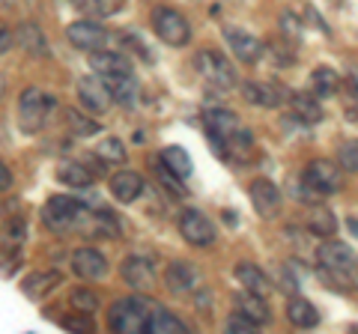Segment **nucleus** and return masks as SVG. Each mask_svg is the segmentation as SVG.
Instances as JSON below:
<instances>
[{
  "mask_svg": "<svg viewBox=\"0 0 358 334\" xmlns=\"http://www.w3.org/2000/svg\"><path fill=\"white\" fill-rule=\"evenodd\" d=\"M54 108V99L48 93L36 90V87H27L18 99V119L24 131H39L45 122H48V114Z\"/></svg>",
  "mask_w": 358,
  "mask_h": 334,
  "instance_id": "nucleus-4",
  "label": "nucleus"
},
{
  "mask_svg": "<svg viewBox=\"0 0 358 334\" xmlns=\"http://www.w3.org/2000/svg\"><path fill=\"white\" fill-rule=\"evenodd\" d=\"M57 180L63 185H69V188H90L93 185V173H90L84 164H78V161H63L57 167Z\"/></svg>",
  "mask_w": 358,
  "mask_h": 334,
  "instance_id": "nucleus-30",
  "label": "nucleus"
},
{
  "mask_svg": "<svg viewBox=\"0 0 358 334\" xmlns=\"http://www.w3.org/2000/svg\"><path fill=\"white\" fill-rule=\"evenodd\" d=\"M66 122H69V129L75 131V135H96V131H99L96 122L81 117L78 110H66Z\"/></svg>",
  "mask_w": 358,
  "mask_h": 334,
  "instance_id": "nucleus-37",
  "label": "nucleus"
},
{
  "mask_svg": "<svg viewBox=\"0 0 358 334\" xmlns=\"http://www.w3.org/2000/svg\"><path fill=\"white\" fill-rule=\"evenodd\" d=\"M90 69H96V75H114V72H131V63L117 51L96 48L90 51Z\"/></svg>",
  "mask_w": 358,
  "mask_h": 334,
  "instance_id": "nucleus-19",
  "label": "nucleus"
},
{
  "mask_svg": "<svg viewBox=\"0 0 358 334\" xmlns=\"http://www.w3.org/2000/svg\"><path fill=\"white\" fill-rule=\"evenodd\" d=\"M305 180L317 188L320 194H331V191H338V188L343 185V167L341 164H334V161H310L308 164V170H305Z\"/></svg>",
  "mask_w": 358,
  "mask_h": 334,
  "instance_id": "nucleus-7",
  "label": "nucleus"
},
{
  "mask_svg": "<svg viewBox=\"0 0 358 334\" xmlns=\"http://www.w3.org/2000/svg\"><path fill=\"white\" fill-rule=\"evenodd\" d=\"M13 188V173H9V167L0 161V191H9Z\"/></svg>",
  "mask_w": 358,
  "mask_h": 334,
  "instance_id": "nucleus-41",
  "label": "nucleus"
},
{
  "mask_svg": "<svg viewBox=\"0 0 358 334\" xmlns=\"http://www.w3.org/2000/svg\"><path fill=\"white\" fill-rule=\"evenodd\" d=\"M63 284V275L60 272H33L24 277V284H21V289H24L27 298H45L48 293H54Z\"/></svg>",
  "mask_w": 358,
  "mask_h": 334,
  "instance_id": "nucleus-20",
  "label": "nucleus"
},
{
  "mask_svg": "<svg viewBox=\"0 0 358 334\" xmlns=\"http://www.w3.org/2000/svg\"><path fill=\"white\" fill-rule=\"evenodd\" d=\"M60 326L63 328H69V331H93V322H90V317H63L60 319Z\"/></svg>",
  "mask_w": 358,
  "mask_h": 334,
  "instance_id": "nucleus-38",
  "label": "nucleus"
},
{
  "mask_svg": "<svg viewBox=\"0 0 358 334\" xmlns=\"http://www.w3.org/2000/svg\"><path fill=\"white\" fill-rule=\"evenodd\" d=\"M197 66H200V75L206 78L209 84L221 87V90H230L233 84H236V72H233V66L221 57L215 51H203L197 57Z\"/></svg>",
  "mask_w": 358,
  "mask_h": 334,
  "instance_id": "nucleus-8",
  "label": "nucleus"
},
{
  "mask_svg": "<svg viewBox=\"0 0 358 334\" xmlns=\"http://www.w3.org/2000/svg\"><path fill=\"white\" fill-rule=\"evenodd\" d=\"M147 319H150V307L141 298H120L114 307L108 310V326L120 331V334H141L147 331Z\"/></svg>",
  "mask_w": 358,
  "mask_h": 334,
  "instance_id": "nucleus-1",
  "label": "nucleus"
},
{
  "mask_svg": "<svg viewBox=\"0 0 358 334\" xmlns=\"http://www.w3.org/2000/svg\"><path fill=\"white\" fill-rule=\"evenodd\" d=\"M346 277H350V284H355V286H358V260H355V266H352V269L346 272Z\"/></svg>",
  "mask_w": 358,
  "mask_h": 334,
  "instance_id": "nucleus-43",
  "label": "nucleus"
},
{
  "mask_svg": "<svg viewBox=\"0 0 358 334\" xmlns=\"http://www.w3.org/2000/svg\"><path fill=\"white\" fill-rule=\"evenodd\" d=\"M236 281L248 289V293H257V296L272 293V281H268L260 266H254V263H239L236 266Z\"/></svg>",
  "mask_w": 358,
  "mask_h": 334,
  "instance_id": "nucleus-22",
  "label": "nucleus"
},
{
  "mask_svg": "<svg viewBox=\"0 0 358 334\" xmlns=\"http://www.w3.org/2000/svg\"><path fill=\"white\" fill-rule=\"evenodd\" d=\"M13 42H15V33L9 30V27H0V54H6Z\"/></svg>",
  "mask_w": 358,
  "mask_h": 334,
  "instance_id": "nucleus-40",
  "label": "nucleus"
},
{
  "mask_svg": "<svg viewBox=\"0 0 358 334\" xmlns=\"http://www.w3.org/2000/svg\"><path fill=\"white\" fill-rule=\"evenodd\" d=\"M221 147H224V155H227L230 161L242 164V161H248V155H251V150H254V138H251V131L236 129L227 140L221 143Z\"/></svg>",
  "mask_w": 358,
  "mask_h": 334,
  "instance_id": "nucleus-25",
  "label": "nucleus"
},
{
  "mask_svg": "<svg viewBox=\"0 0 358 334\" xmlns=\"http://www.w3.org/2000/svg\"><path fill=\"white\" fill-rule=\"evenodd\" d=\"M84 203L75 197H51L48 203L42 206V221L45 227L54 230V233H63V230H72L75 224H81L84 221Z\"/></svg>",
  "mask_w": 358,
  "mask_h": 334,
  "instance_id": "nucleus-2",
  "label": "nucleus"
},
{
  "mask_svg": "<svg viewBox=\"0 0 358 334\" xmlns=\"http://www.w3.org/2000/svg\"><path fill=\"white\" fill-rule=\"evenodd\" d=\"M96 155L108 164H126V147H122V140H117V138H108V140L99 143Z\"/></svg>",
  "mask_w": 358,
  "mask_h": 334,
  "instance_id": "nucleus-33",
  "label": "nucleus"
},
{
  "mask_svg": "<svg viewBox=\"0 0 358 334\" xmlns=\"http://www.w3.org/2000/svg\"><path fill=\"white\" fill-rule=\"evenodd\" d=\"M102 81L108 87V93L114 102L120 105H131L138 99V84H134L131 72H114V75H102Z\"/></svg>",
  "mask_w": 358,
  "mask_h": 334,
  "instance_id": "nucleus-18",
  "label": "nucleus"
},
{
  "mask_svg": "<svg viewBox=\"0 0 358 334\" xmlns=\"http://www.w3.org/2000/svg\"><path fill=\"white\" fill-rule=\"evenodd\" d=\"M287 317H289V322L293 326H299V328H313L320 322V310L313 307L308 298H293L289 302V307H287Z\"/></svg>",
  "mask_w": 358,
  "mask_h": 334,
  "instance_id": "nucleus-29",
  "label": "nucleus"
},
{
  "mask_svg": "<svg viewBox=\"0 0 358 334\" xmlns=\"http://www.w3.org/2000/svg\"><path fill=\"white\" fill-rule=\"evenodd\" d=\"M245 99L260 108H278L284 102V93L275 84H245Z\"/></svg>",
  "mask_w": 358,
  "mask_h": 334,
  "instance_id": "nucleus-26",
  "label": "nucleus"
},
{
  "mask_svg": "<svg viewBox=\"0 0 358 334\" xmlns=\"http://www.w3.org/2000/svg\"><path fill=\"white\" fill-rule=\"evenodd\" d=\"M152 30L164 45H173V48H182V45H188V39H192V27H188L185 15L171 6L152 9Z\"/></svg>",
  "mask_w": 358,
  "mask_h": 334,
  "instance_id": "nucleus-3",
  "label": "nucleus"
},
{
  "mask_svg": "<svg viewBox=\"0 0 358 334\" xmlns=\"http://www.w3.org/2000/svg\"><path fill=\"white\" fill-rule=\"evenodd\" d=\"M122 281L138 293H147L155 286V266L147 257H126L122 260Z\"/></svg>",
  "mask_w": 358,
  "mask_h": 334,
  "instance_id": "nucleus-11",
  "label": "nucleus"
},
{
  "mask_svg": "<svg viewBox=\"0 0 358 334\" xmlns=\"http://www.w3.org/2000/svg\"><path fill=\"white\" fill-rule=\"evenodd\" d=\"M289 102H293V114H296L301 122H310V126H313V122H320L322 117H326L313 93H296L293 99H289Z\"/></svg>",
  "mask_w": 358,
  "mask_h": 334,
  "instance_id": "nucleus-31",
  "label": "nucleus"
},
{
  "mask_svg": "<svg viewBox=\"0 0 358 334\" xmlns=\"http://www.w3.org/2000/svg\"><path fill=\"white\" fill-rule=\"evenodd\" d=\"M84 13H93V15H114L126 6V0H75Z\"/></svg>",
  "mask_w": 358,
  "mask_h": 334,
  "instance_id": "nucleus-34",
  "label": "nucleus"
},
{
  "mask_svg": "<svg viewBox=\"0 0 358 334\" xmlns=\"http://www.w3.org/2000/svg\"><path fill=\"white\" fill-rule=\"evenodd\" d=\"M251 203L257 212H260V218H272V215H278V209H281V191H278L275 182L257 180V182H251Z\"/></svg>",
  "mask_w": 358,
  "mask_h": 334,
  "instance_id": "nucleus-13",
  "label": "nucleus"
},
{
  "mask_svg": "<svg viewBox=\"0 0 358 334\" xmlns=\"http://www.w3.org/2000/svg\"><path fill=\"white\" fill-rule=\"evenodd\" d=\"M164 284H167V289H171L173 296H188V293H194V289L200 286V272H197V266L185 263V260H176V263L167 266Z\"/></svg>",
  "mask_w": 358,
  "mask_h": 334,
  "instance_id": "nucleus-10",
  "label": "nucleus"
},
{
  "mask_svg": "<svg viewBox=\"0 0 358 334\" xmlns=\"http://www.w3.org/2000/svg\"><path fill=\"white\" fill-rule=\"evenodd\" d=\"M308 227H310L313 236H334V230H338V221H334V215L329 212V209H317V212H310Z\"/></svg>",
  "mask_w": 358,
  "mask_h": 334,
  "instance_id": "nucleus-32",
  "label": "nucleus"
},
{
  "mask_svg": "<svg viewBox=\"0 0 358 334\" xmlns=\"http://www.w3.org/2000/svg\"><path fill=\"white\" fill-rule=\"evenodd\" d=\"M69 302H72V307L78 310V314H93V310L99 307V296L93 293V289H84V286H78V289H72Z\"/></svg>",
  "mask_w": 358,
  "mask_h": 334,
  "instance_id": "nucleus-35",
  "label": "nucleus"
},
{
  "mask_svg": "<svg viewBox=\"0 0 358 334\" xmlns=\"http://www.w3.org/2000/svg\"><path fill=\"white\" fill-rule=\"evenodd\" d=\"M203 122H206V131H209V138L215 140V147H221L224 140H227L233 131L239 129V119H236V114L233 110H221V108H215V110H206L203 114Z\"/></svg>",
  "mask_w": 358,
  "mask_h": 334,
  "instance_id": "nucleus-16",
  "label": "nucleus"
},
{
  "mask_svg": "<svg viewBox=\"0 0 358 334\" xmlns=\"http://www.w3.org/2000/svg\"><path fill=\"white\" fill-rule=\"evenodd\" d=\"M224 39H227L230 51L236 54V57H239L242 63H254V60H260L263 45L251 36V33H242V30H224Z\"/></svg>",
  "mask_w": 358,
  "mask_h": 334,
  "instance_id": "nucleus-17",
  "label": "nucleus"
},
{
  "mask_svg": "<svg viewBox=\"0 0 358 334\" xmlns=\"http://www.w3.org/2000/svg\"><path fill=\"white\" fill-rule=\"evenodd\" d=\"M78 99H81V105L87 110H93V114H105V110L114 105V99H110L108 87L102 81V75H87L78 81Z\"/></svg>",
  "mask_w": 358,
  "mask_h": 334,
  "instance_id": "nucleus-6",
  "label": "nucleus"
},
{
  "mask_svg": "<svg viewBox=\"0 0 358 334\" xmlns=\"http://www.w3.org/2000/svg\"><path fill=\"white\" fill-rule=\"evenodd\" d=\"M143 176L134 173V170H120L110 176V194H114V200H120V203H134L141 194H143Z\"/></svg>",
  "mask_w": 358,
  "mask_h": 334,
  "instance_id": "nucleus-14",
  "label": "nucleus"
},
{
  "mask_svg": "<svg viewBox=\"0 0 358 334\" xmlns=\"http://www.w3.org/2000/svg\"><path fill=\"white\" fill-rule=\"evenodd\" d=\"M350 230H355V233H358V221H350Z\"/></svg>",
  "mask_w": 358,
  "mask_h": 334,
  "instance_id": "nucleus-44",
  "label": "nucleus"
},
{
  "mask_svg": "<svg viewBox=\"0 0 358 334\" xmlns=\"http://www.w3.org/2000/svg\"><path fill=\"white\" fill-rule=\"evenodd\" d=\"M338 164L343 167V170H352L358 173V138L355 140H346L341 152H338Z\"/></svg>",
  "mask_w": 358,
  "mask_h": 334,
  "instance_id": "nucleus-36",
  "label": "nucleus"
},
{
  "mask_svg": "<svg viewBox=\"0 0 358 334\" xmlns=\"http://www.w3.org/2000/svg\"><path fill=\"white\" fill-rule=\"evenodd\" d=\"M179 233L185 236L188 245H194V248H206V245L215 242V227H212V221L197 212V209H185L182 215H179Z\"/></svg>",
  "mask_w": 358,
  "mask_h": 334,
  "instance_id": "nucleus-5",
  "label": "nucleus"
},
{
  "mask_svg": "<svg viewBox=\"0 0 358 334\" xmlns=\"http://www.w3.org/2000/svg\"><path fill=\"white\" fill-rule=\"evenodd\" d=\"M350 90H352V96H358V69L350 72Z\"/></svg>",
  "mask_w": 358,
  "mask_h": 334,
  "instance_id": "nucleus-42",
  "label": "nucleus"
},
{
  "mask_svg": "<svg viewBox=\"0 0 358 334\" xmlns=\"http://www.w3.org/2000/svg\"><path fill=\"white\" fill-rule=\"evenodd\" d=\"M72 269L84 281H96V277H102L108 272V260L96 248H81L72 254Z\"/></svg>",
  "mask_w": 358,
  "mask_h": 334,
  "instance_id": "nucleus-15",
  "label": "nucleus"
},
{
  "mask_svg": "<svg viewBox=\"0 0 358 334\" xmlns=\"http://www.w3.org/2000/svg\"><path fill=\"white\" fill-rule=\"evenodd\" d=\"M341 90V78L338 72L331 69V66H320V69H313L310 75V93L317 99H329Z\"/></svg>",
  "mask_w": 358,
  "mask_h": 334,
  "instance_id": "nucleus-24",
  "label": "nucleus"
},
{
  "mask_svg": "<svg viewBox=\"0 0 358 334\" xmlns=\"http://www.w3.org/2000/svg\"><path fill=\"white\" fill-rule=\"evenodd\" d=\"M66 36H69V42L75 48H81V51H96V48H105V42H108V30L102 24H96V21H72L69 30H66Z\"/></svg>",
  "mask_w": 358,
  "mask_h": 334,
  "instance_id": "nucleus-9",
  "label": "nucleus"
},
{
  "mask_svg": "<svg viewBox=\"0 0 358 334\" xmlns=\"http://www.w3.org/2000/svg\"><path fill=\"white\" fill-rule=\"evenodd\" d=\"M236 305H239V314L245 317V319H251L254 326H266L268 319H272V310H268V305H266V296H257V293H245L236 298Z\"/></svg>",
  "mask_w": 358,
  "mask_h": 334,
  "instance_id": "nucleus-21",
  "label": "nucleus"
},
{
  "mask_svg": "<svg viewBox=\"0 0 358 334\" xmlns=\"http://www.w3.org/2000/svg\"><path fill=\"white\" fill-rule=\"evenodd\" d=\"M147 331H159V334H182L185 331V322L173 317L171 310H164L155 305V310H150V319H147Z\"/></svg>",
  "mask_w": 358,
  "mask_h": 334,
  "instance_id": "nucleus-27",
  "label": "nucleus"
},
{
  "mask_svg": "<svg viewBox=\"0 0 358 334\" xmlns=\"http://www.w3.org/2000/svg\"><path fill=\"white\" fill-rule=\"evenodd\" d=\"M162 167L167 176H173V180H185V176H192V155H188L182 147H167L162 152Z\"/></svg>",
  "mask_w": 358,
  "mask_h": 334,
  "instance_id": "nucleus-23",
  "label": "nucleus"
},
{
  "mask_svg": "<svg viewBox=\"0 0 358 334\" xmlns=\"http://www.w3.org/2000/svg\"><path fill=\"white\" fill-rule=\"evenodd\" d=\"M15 42L18 45H24L27 54H48V45H45V36H42V30L33 24V21H24V24H18L15 27Z\"/></svg>",
  "mask_w": 358,
  "mask_h": 334,
  "instance_id": "nucleus-28",
  "label": "nucleus"
},
{
  "mask_svg": "<svg viewBox=\"0 0 358 334\" xmlns=\"http://www.w3.org/2000/svg\"><path fill=\"white\" fill-rule=\"evenodd\" d=\"M257 326L251 319H245L242 314H236V317H230L227 319V331H233V334H245V331H254Z\"/></svg>",
  "mask_w": 358,
  "mask_h": 334,
  "instance_id": "nucleus-39",
  "label": "nucleus"
},
{
  "mask_svg": "<svg viewBox=\"0 0 358 334\" xmlns=\"http://www.w3.org/2000/svg\"><path fill=\"white\" fill-rule=\"evenodd\" d=\"M317 257H320L322 269L341 272V275H346L355 266V254H352L350 245H343V242H322L320 251H317Z\"/></svg>",
  "mask_w": 358,
  "mask_h": 334,
  "instance_id": "nucleus-12",
  "label": "nucleus"
}]
</instances>
